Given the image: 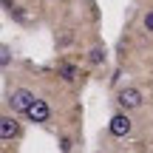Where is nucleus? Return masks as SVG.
<instances>
[{
    "mask_svg": "<svg viewBox=\"0 0 153 153\" xmlns=\"http://www.w3.org/2000/svg\"><path fill=\"white\" fill-rule=\"evenodd\" d=\"M34 99H37V97H34L28 88H17V91H11V94H9V108L14 111V114H26V111L31 108Z\"/></svg>",
    "mask_w": 153,
    "mask_h": 153,
    "instance_id": "f257e3e1",
    "label": "nucleus"
},
{
    "mask_svg": "<svg viewBox=\"0 0 153 153\" xmlns=\"http://www.w3.org/2000/svg\"><path fill=\"white\" fill-rule=\"evenodd\" d=\"M26 116H28L31 122H48L51 108H48V102H45V99H34V102H31V108L26 111Z\"/></svg>",
    "mask_w": 153,
    "mask_h": 153,
    "instance_id": "f03ea898",
    "label": "nucleus"
},
{
    "mask_svg": "<svg viewBox=\"0 0 153 153\" xmlns=\"http://www.w3.org/2000/svg\"><path fill=\"white\" fill-rule=\"evenodd\" d=\"M131 119H128V114H116V116H111V125H108V131L114 133V136H128L131 133Z\"/></svg>",
    "mask_w": 153,
    "mask_h": 153,
    "instance_id": "7ed1b4c3",
    "label": "nucleus"
},
{
    "mask_svg": "<svg viewBox=\"0 0 153 153\" xmlns=\"http://www.w3.org/2000/svg\"><path fill=\"white\" fill-rule=\"evenodd\" d=\"M116 102H119L125 111L139 108V105H142V94H139L136 88H125V91H119V99H116Z\"/></svg>",
    "mask_w": 153,
    "mask_h": 153,
    "instance_id": "20e7f679",
    "label": "nucleus"
},
{
    "mask_svg": "<svg viewBox=\"0 0 153 153\" xmlns=\"http://www.w3.org/2000/svg\"><path fill=\"white\" fill-rule=\"evenodd\" d=\"M0 136H3V139L17 136V122L11 119V116H3V119H0Z\"/></svg>",
    "mask_w": 153,
    "mask_h": 153,
    "instance_id": "39448f33",
    "label": "nucleus"
},
{
    "mask_svg": "<svg viewBox=\"0 0 153 153\" xmlns=\"http://www.w3.org/2000/svg\"><path fill=\"white\" fill-rule=\"evenodd\" d=\"M60 74H62V79H76V65H71V62H62L60 65Z\"/></svg>",
    "mask_w": 153,
    "mask_h": 153,
    "instance_id": "423d86ee",
    "label": "nucleus"
},
{
    "mask_svg": "<svg viewBox=\"0 0 153 153\" xmlns=\"http://www.w3.org/2000/svg\"><path fill=\"white\" fill-rule=\"evenodd\" d=\"M0 62H3V65H9V62H11V51H9V45H3V51H0Z\"/></svg>",
    "mask_w": 153,
    "mask_h": 153,
    "instance_id": "0eeeda50",
    "label": "nucleus"
},
{
    "mask_svg": "<svg viewBox=\"0 0 153 153\" xmlns=\"http://www.w3.org/2000/svg\"><path fill=\"white\" fill-rule=\"evenodd\" d=\"M102 60H105V57H102V48H94L91 51V62H94V65H99Z\"/></svg>",
    "mask_w": 153,
    "mask_h": 153,
    "instance_id": "6e6552de",
    "label": "nucleus"
},
{
    "mask_svg": "<svg viewBox=\"0 0 153 153\" xmlns=\"http://www.w3.org/2000/svg\"><path fill=\"white\" fill-rule=\"evenodd\" d=\"M145 28H148V31H153V11H148V14H145Z\"/></svg>",
    "mask_w": 153,
    "mask_h": 153,
    "instance_id": "1a4fd4ad",
    "label": "nucleus"
}]
</instances>
